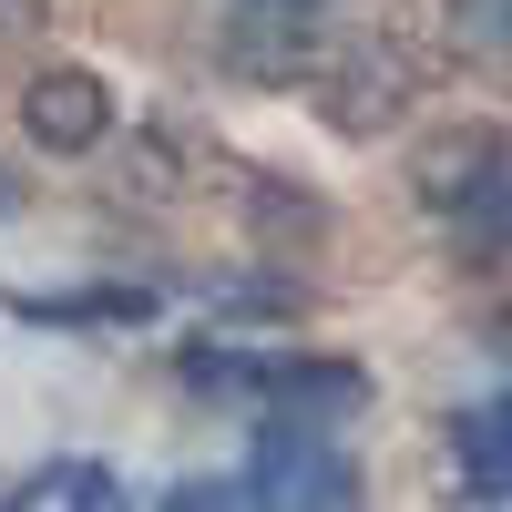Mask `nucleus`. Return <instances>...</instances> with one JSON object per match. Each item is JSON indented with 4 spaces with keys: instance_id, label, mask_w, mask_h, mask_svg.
<instances>
[{
    "instance_id": "obj_1",
    "label": "nucleus",
    "mask_w": 512,
    "mask_h": 512,
    "mask_svg": "<svg viewBox=\"0 0 512 512\" xmlns=\"http://www.w3.org/2000/svg\"><path fill=\"white\" fill-rule=\"evenodd\" d=\"M420 195H431V216H461V226H472V246H492V236H502V195H512L502 144H492V134L431 144V154H420Z\"/></svg>"
},
{
    "instance_id": "obj_2",
    "label": "nucleus",
    "mask_w": 512,
    "mask_h": 512,
    "mask_svg": "<svg viewBox=\"0 0 512 512\" xmlns=\"http://www.w3.org/2000/svg\"><path fill=\"white\" fill-rule=\"evenodd\" d=\"M21 134L41 154H93L113 134V93H103V72H41L31 93H21Z\"/></svg>"
},
{
    "instance_id": "obj_3",
    "label": "nucleus",
    "mask_w": 512,
    "mask_h": 512,
    "mask_svg": "<svg viewBox=\"0 0 512 512\" xmlns=\"http://www.w3.org/2000/svg\"><path fill=\"white\" fill-rule=\"evenodd\" d=\"M256 502H359V472L338 451H318L308 431H277V451L256 461V482H246Z\"/></svg>"
},
{
    "instance_id": "obj_4",
    "label": "nucleus",
    "mask_w": 512,
    "mask_h": 512,
    "mask_svg": "<svg viewBox=\"0 0 512 512\" xmlns=\"http://www.w3.org/2000/svg\"><path fill=\"white\" fill-rule=\"evenodd\" d=\"M267 410H359L369 400V369L349 359H267V369H236Z\"/></svg>"
},
{
    "instance_id": "obj_5",
    "label": "nucleus",
    "mask_w": 512,
    "mask_h": 512,
    "mask_svg": "<svg viewBox=\"0 0 512 512\" xmlns=\"http://www.w3.org/2000/svg\"><path fill=\"white\" fill-rule=\"evenodd\" d=\"M226 72L236 82H297V72H308V31H297V11H246L226 31Z\"/></svg>"
},
{
    "instance_id": "obj_6",
    "label": "nucleus",
    "mask_w": 512,
    "mask_h": 512,
    "mask_svg": "<svg viewBox=\"0 0 512 512\" xmlns=\"http://www.w3.org/2000/svg\"><path fill=\"white\" fill-rule=\"evenodd\" d=\"M400 93H410V82H400V62H379V52H359L349 72L328 82V123H338V134H379V123L400 113Z\"/></svg>"
},
{
    "instance_id": "obj_7",
    "label": "nucleus",
    "mask_w": 512,
    "mask_h": 512,
    "mask_svg": "<svg viewBox=\"0 0 512 512\" xmlns=\"http://www.w3.org/2000/svg\"><path fill=\"white\" fill-rule=\"evenodd\" d=\"M21 502H41V512L52 502H123V482L103 472V461H41V472L21 482Z\"/></svg>"
},
{
    "instance_id": "obj_8",
    "label": "nucleus",
    "mask_w": 512,
    "mask_h": 512,
    "mask_svg": "<svg viewBox=\"0 0 512 512\" xmlns=\"http://www.w3.org/2000/svg\"><path fill=\"white\" fill-rule=\"evenodd\" d=\"M502 31H512V0H461V41L472 52H502Z\"/></svg>"
},
{
    "instance_id": "obj_9",
    "label": "nucleus",
    "mask_w": 512,
    "mask_h": 512,
    "mask_svg": "<svg viewBox=\"0 0 512 512\" xmlns=\"http://www.w3.org/2000/svg\"><path fill=\"white\" fill-rule=\"evenodd\" d=\"M52 21V0H0V41H21V31H41Z\"/></svg>"
},
{
    "instance_id": "obj_10",
    "label": "nucleus",
    "mask_w": 512,
    "mask_h": 512,
    "mask_svg": "<svg viewBox=\"0 0 512 512\" xmlns=\"http://www.w3.org/2000/svg\"><path fill=\"white\" fill-rule=\"evenodd\" d=\"M246 11H318V0H246Z\"/></svg>"
},
{
    "instance_id": "obj_11",
    "label": "nucleus",
    "mask_w": 512,
    "mask_h": 512,
    "mask_svg": "<svg viewBox=\"0 0 512 512\" xmlns=\"http://www.w3.org/2000/svg\"><path fill=\"white\" fill-rule=\"evenodd\" d=\"M0 216H21V185H11V175H0Z\"/></svg>"
}]
</instances>
